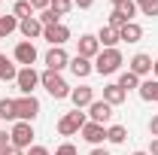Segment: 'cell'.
Listing matches in <instances>:
<instances>
[{
    "mask_svg": "<svg viewBox=\"0 0 158 155\" xmlns=\"http://www.w3.org/2000/svg\"><path fill=\"white\" fill-rule=\"evenodd\" d=\"M70 70H73V76H76V79H85V76L94 73V61L76 55V58H70Z\"/></svg>",
    "mask_w": 158,
    "mask_h": 155,
    "instance_id": "cell-15",
    "label": "cell"
},
{
    "mask_svg": "<svg viewBox=\"0 0 158 155\" xmlns=\"http://www.w3.org/2000/svg\"><path fill=\"white\" fill-rule=\"evenodd\" d=\"M152 73H155V79H158V58H155V64H152Z\"/></svg>",
    "mask_w": 158,
    "mask_h": 155,
    "instance_id": "cell-40",
    "label": "cell"
},
{
    "mask_svg": "<svg viewBox=\"0 0 158 155\" xmlns=\"http://www.w3.org/2000/svg\"><path fill=\"white\" fill-rule=\"evenodd\" d=\"M49 3H52V0H31V6L40 9V12H43V9H49Z\"/></svg>",
    "mask_w": 158,
    "mask_h": 155,
    "instance_id": "cell-33",
    "label": "cell"
},
{
    "mask_svg": "<svg viewBox=\"0 0 158 155\" xmlns=\"http://www.w3.org/2000/svg\"><path fill=\"white\" fill-rule=\"evenodd\" d=\"M40 85H43L49 94L55 97V100L70 97V85H67V82H64V76H61V73H55V70H43V73H40Z\"/></svg>",
    "mask_w": 158,
    "mask_h": 155,
    "instance_id": "cell-2",
    "label": "cell"
},
{
    "mask_svg": "<svg viewBox=\"0 0 158 155\" xmlns=\"http://www.w3.org/2000/svg\"><path fill=\"white\" fill-rule=\"evenodd\" d=\"M49 9H52L55 15H67V12L73 9V0H52V3H49Z\"/></svg>",
    "mask_w": 158,
    "mask_h": 155,
    "instance_id": "cell-29",
    "label": "cell"
},
{
    "mask_svg": "<svg viewBox=\"0 0 158 155\" xmlns=\"http://www.w3.org/2000/svg\"><path fill=\"white\" fill-rule=\"evenodd\" d=\"M149 155H158V137H152V146H149Z\"/></svg>",
    "mask_w": 158,
    "mask_h": 155,
    "instance_id": "cell-38",
    "label": "cell"
},
{
    "mask_svg": "<svg viewBox=\"0 0 158 155\" xmlns=\"http://www.w3.org/2000/svg\"><path fill=\"white\" fill-rule=\"evenodd\" d=\"M110 119H113V107H110L106 100H91V107H88V122L106 125Z\"/></svg>",
    "mask_w": 158,
    "mask_h": 155,
    "instance_id": "cell-10",
    "label": "cell"
},
{
    "mask_svg": "<svg viewBox=\"0 0 158 155\" xmlns=\"http://www.w3.org/2000/svg\"><path fill=\"white\" fill-rule=\"evenodd\" d=\"M98 43H100V49H116V43H122V40H118V31H116V27L103 24V27L98 31Z\"/></svg>",
    "mask_w": 158,
    "mask_h": 155,
    "instance_id": "cell-16",
    "label": "cell"
},
{
    "mask_svg": "<svg viewBox=\"0 0 158 155\" xmlns=\"http://www.w3.org/2000/svg\"><path fill=\"white\" fill-rule=\"evenodd\" d=\"M149 134H152V137H158V116H152V119H149Z\"/></svg>",
    "mask_w": 158,
    "mask_h": 155,
    "instance_id": "cell-34",
    "label": "cell"
},
{
    "mask_svg": "<svg viewBox=\"0 0 158 155\" xmlns=\"http://www.w3.org/2000/svg\"><path fill=\"white\" fill-rule=\"evenodd\" d=\"M140 97H143V100H149V103H152V100H158V79H146V82H140Z\"/></svg>",
    "mask_w": 158,
    "mask_h": 155,
    "instance_id": "cell-21",
    "label": "cell"
},
{
    "mask_svg": "<svg viewBox=\"0 0 158 155\" xmlns=\"http://www.w3.org/2000/svg\"><path fill=\"white\" fill-rule=\"evenodd\" d=\"M40 116V100L34 94H21L15 100V122H34Z\"/></svg>",
    "mask_w": 158,
    "mask_h": 155,
    "instance_id": "cell-5",
    "label": "cell"
},
{
    "mask_svg": "<svg viewBox=\"0 0 158 155\" xmlns=\"http://www.w3.org/2000/svg\"><path fill=\"white\" fill-rule=\"evenodd\" d=\"M0 119L3 122H15V100H9V97L0 100Z\"/></svg>",
    "mask_w": 158,
    "mask_h": 155,
    "instance_id": "cell-26",
    "label": "cell"
},
{
    "mask_svg": "<svg viewBox=\"0 0 158 155\" xmlns=\"http://www.w3.org/2000/svg\"><path fill=\"white\" fill-rule=\"evenodd\" d=\"M12 31H19V19L9 12V15H0V40L3 37H9Z\"/></svg>",
    "mask_w": 158,
    "mask_h": 155,
    "instance_id": "cell-24",
    "label": "cell"
},
{
    "mask_svg": "<svg viewBox=\"0 0 158 155\" xmlns=\"http://www.w3.org/2000/svg\"><path fill=\"white\" fill-rule=\"evenodd\" d=\"M43 40L46 43H52V46H64L67 40H70V27L67 24H52V27H43Z\"/></svg>",
    "mask_w": 158,
    "mask_h": 155,
    "instance_id": "cell-11",
    "label": "cell"
},
{
    "mask_svg": "<svg viewBox=\"0 0 158 155\" xmlns=\"http://www.w3.org/2000/svg\"><path fill=\"white\" fill-rule=\"evenodd\" d=\"M34 125L31 122H15L12 125V131H9V146H15V149H31L34 146Z\"/></svg>",
    "mask_w": 158,
    "mask_h": 155,
    "instance_id": "cell-3",
    "label": "cell"
},
{
    "mask_svg": "<svg viewBox=\"0 0 158 155\" xmlns=\"http://www.w3.org/2000/svg\"><path fill=\"white\" fill-rule=\"evenodd\" d=\"M19 31H21V37H24V40H37V37H43V24L37 21V15H34V19L19 21Z\"/></svg>",
    "mask_w": 158,
    "mask_h": 155,
    "instance_id": "cell-18",
    "label": "cell"
},
{
    "mask_svg": "<svg viewBox=\"0 0 158 155\" xmlns=\"http://www.w3.org/2000/svg\"><path fill=\"white\" fill-rule=\"evenodd\" d=\"M15 85H19L21 94H34V88L40 85V73L34 70V67H21L19 76H15Z\"/></svg>",
    "mask_w": 158,
    "mask_h": 155,
    "instance_id": "cell-7",
    "label": "cell"
},
{
    "mask_svg": "<svg viewBox=\"0 0 158 155\" xmlns=\"http://www.w3.org/2000/svg\"><path fill=\"white\" fill-rule=\"evenodd\" d=\"M0 155H24V149H15V146H6Z\"/></svg>",
    "mask_w": 158,
    "mask_h": 155,
    "instance_id": "cell-35",
    "label": "cell"
},
{
    "mask_svg": "<svg viewBox=\"0 0 158 155\" xmlns=\"http://www.w3.org/2000/svg\"><path fill=\"white\" fill-rule=\"evenodd\" d=\"M118 40H122V43H140V40H143V27H140L137 21H128V24L118 31Z\"/></svg>",
    "mask_w": 158,
    "mask_h": 155,
    "instance_id": "cell-19",
    "label": "cell"
},
{
    "mask_svg": "<svg viewBox=\"0 0 158 155\" xmlns=\"http://www.w3.org/2000/svg\"><path fill=\"white\" fill-rule=\"evenodd\" d=\"M122 64H125V58L118 49H100V55L94 58V70L100 76H113V73H118Z\"/></svg>",
    "mask_w": 158,
    "mask_h": 155,
    "instance_id": "cell-1",
    "label": "cell"
},
{
    "mask_svg": "<svg viewBox=\"0 0 158 155\" xmlns=\"http://www.w3.org/2000/svg\"><path fill=\"white\" fill-rule=\"evenodd\" d=\"M12 15H15L19 21L34 19V6H31V0H15V6H12Z\"/></svg>",
    "mask_w": 158,
    "mask_h": 155,
    "instance_id": "cell-22",
    "label": "cell"
},
{
    "mask_svg": "<svg viewBox=\"0 0 158 155\" xmlns=\"http://www.w3.org/2000/svg\"><path fill=\"white\" fill-rule=\"evenodd\" d=\"M152 64H155V61H152V55L137 52V55L131 58V67H128V70H131L134 76H146V73H152Z\"/></svg>",
    "mask_w": 158,
    "mask_h": 155,
    "instance_id": "cell-14",
    "label": "cell"
},
{
    "mask_svg": "<svg viewBox=\"0 0 158 155\" xmlns=\"http://www.w3.org/2000/svg\"><path fill=\"white\" fill-rule=\"evenodd\" d=\"M73 3H76L79 9H88V6H91V3H94V0H73Z\"/></svg>",
    "mask_w": 158,
    "mask_h": 155,
    "instance_id": "cell-37",
    "label": "cell"
},
{
    "mask_svg": "<svg viewBox=\"0 0 158 155\" xmlns=\"http://www.w3.org/2000/svg\"><path fill=\"white\" fill-rule=\"evenodd\" d=\"M76 43H79V52H76V55H82V58L94 61V58L100 55V43H98V37H94V34H82Z\"/></svg>",
    "mask_w": 158,
    "mask_h": 155,
    "instance_id": "cell-9",
    "label": "cell"
},
{
    "mask_svg": "<svg viewBox=\"0 0 158 155\" xmlns=\"http://www.w3.org/2000/svg\"><path fill=\"white\" fill-rule=\"evenodd\" d=\"M85 113L82 110H73V113H64V116L58 119V134L61 137H73V134H79L82 128H85Z\"/></svg>",
    "mask_w": 158,
    "mask_h": 155,
    "instance_id": "cell-4",
    "label": "cell"
},
{
    "mask_svg": "<svg viewBox=\"0 0 158 155\" xmlns=\"http://www.w3.org/2000/svg\"><path fill=\"white\" fill-rule=\"evenodd\" d=\"M134 3H137V9L143 15H152V19L158 15V0H134Z\"/></svg>",
    "mask_w": 158,
    "mask_h": 155,
    "instance_id": "cell-28",
    "label": "cell"
},
{
    "mask_svg": "<svg viewBox=\"0 0 158 155\" xmlns=\"http://www.w3.org/2000/svg\"><path fill=\"white\" fill-rule=\"evenodd\" d=\"M125 88H118V82H110V85H103V100L110 103V107H118V103H125Z\"/></svg>",
    "mask_w": 158,
    "mask_h": 155,
    "instance_id": "cell-17",
    "label": "cell"
},
{
    "mask_svg": "<svg viewBox=\"0 0 158 155\" xmlns=\"http://www.w3.org/2000/svg\"><path fill=\"white\" fill-rule=\"evenodd\" d=\"M79 134H82V140H85V143L100 146V143L106 140V128H103V125H98V122H85V128H82Z\"/></svg>",
    "mask_w": 158,
    "mask_h": 155,
    "instance_id": "cell-13",
    "label": "cell"
},
{
    "mask_svg": "<svg viewBox=\"0 0 158 155\" xmlns=\"http://www.w3.org/2000/svg\"><path fill=\"white\" fill-rule=\"evenodd\" d=\"M70 100L76 110H88L91 100H94V88L91 85H79V88H70Z\"/></svg>",
    "mask_w": 158,
    "mask_h": 155,
    "instance_id": "cell-12",
    "label": "cell"
},
{
    "mask_svg": "<svg viewBox=\"0 0 158 155\" xmlns=\"http://www.w3.org/2000/svg\"><path fill=\"white\" fill-rule=\"evenodd\" d=\"M55 155H76V146L73 143H61L58 149H55Z\"/></svg>",
    "mask_w": 158,
    "mask_h": 155,
    "instance_id": "cell-31",
    "label": "cell"
},
{
    "mask_svg": "<svg viewBox=\"0 0 158 155\" xmlns=\"http://www.w3.org/2000/svg\"><path fill=\"white\" fill-rule=\"evenodd\" d=\"M64 67H70V55H67L61 46H52V49L46 52V70H55V73H61Z\"/></svg>",
    "mask_w": 158,
    "mask_h": 155,
    "instance_id": "cell-8",
    "label": "cell"
},
{
    "mask_svg": "<svg viewBox=\"0 0 158 155\" xmlns=\"http://www.w3.org/2000/svg\"><path fill=\"white\" fill-rule=\"evenodd\" d=\"M88 155H110V152H106V149H100V146H94V149H91Z\"/></svg>",
    "mask_w": 158,
    "mask_h": 155,
    "instance_id": "cell-39",
    "label": "cell"
},
{
    "mask_svg": "<svg viewBox=\"0 0 158 155\" xmlns=\"http://www.w3.org/2000/svg\"><path fill=\"white\" fill-rule=\"evenodd\" d=\"M118 88H125V94H128L131 88H140V76H134L131 70H125V73L118 76Z\"/></svg>",
    "mask_w": 158,
    "mask_h": 155,
    "instance_id": "cell-25",
    "label": "cell"
},
{
    "mask_svg": "<svg viewBox=\"0 0 158 155\" xmlns=\"http://www.w3.org/2000/svg\"><path fill=\"white\" fill-rule=\"evenodd\" d=\"M116 3H122V0H113V6H116Z\"/></svg>",
    "mask_w": 158,
    "mask_h": 155,
    "instance_id": "cell-42",
    "label": "cell"
},
{
    "mask_svg": "<svg viewBox=\"0 0 158 155\" xmlns=\"http://www.w3.org/2000/svg\"><path fill=\"white\" fill-rule=\"evenodd\" d=\"M106 140H110V143H125V140H128V128H125V125H110V128H106Z\"/></svg>",
    "mask_w": 158,
    "mask_h": 155,
    "instance_id": "cell-23",
    "label": "cell"
},
{
    "mask_svg": "<svg viewBox=\"0 0 158 155\" xmlns=\"http://www.w3.org/2000/svg\"><path fill=\"white\" fill-rule=\"evenodd\" d=\"M37 21L43 24V27H52V24H58V21H61V15H55L52 9H43V12L37 15Z\"/></svg>",
    "mask_w": 158,
    "mask_h": 155,
    "instance_id": "cell-30",
    "label": "cell"
},
{
    "mask_svg": "<svg viewBox=\"0 0 158 155\" xmlns=\"http://www.w3.org/2000/svg\"><path fill=\"white\" fill-rule=\"evenodd\" d=\"M27 155H52V152H49L46 146H31V149H27Z\"/></svg>",
    "mask_w": 158,
    "mask_h": 155,
    "instance_id": "cell-32",
    "label": "cell"
},
{
    "mask_svg": "<svg viewBox=\"0 0 158 155\" xmlns=\"http://www.w3.org/2000/svg\"><path fill=\"white\" fill-rule=\"evenodd\" d=\"M15 76H19V70H15L12 58L0 55V82H15Z\"/></svg>",
    "mask_w": 158,
    "mask_h": 155,
    "instance_id": "cell-20",
    "label": "cell"
},
{
    "mask_svg": "<svg viewBox=\"0 0 158 155\" xmlns=\"http://www.w3.org/2000/svg\"><path fill=\"white\" fill-rule=\"evenodd\" d=\"M6 146H9V134H6V131H0V152H3Z\"/></svg>",
    "mask_w": 158,
    "mask_h": 155,
    "instance_id": "cell-36",
    "label": "cell"
},
{
    "mask_svg": "<svg viewBox=\"0 0 158 155\" xmlns=\"http://www.w3.org/2000/svg\"><path fill=\"white\" fill-rule=\"evenodd\" d=\"M12 61L21 64V67H34V61H37V46H34L31 40H21L19 46H15V52H12Z\"/></svg>",
    "mask_w": 158,
    "mask_h": 155,
    "instance_id": "cell-6",
    "label": "cell"
},
{
    "mask_svg": "<svg viewBox=\"0 0 158 155\" xmlns=\"http://www.w3.org/2000/svg\"><path fill=\"white\" fill-rule=\"evenodd\" d=\"M116 12H122L128 21H134V15H137V3H134V0H122V3H116Z\"/></svg>",
    "mask_w": 158,
    "mask_h": 155,
    "instance_id": "cell-27",
    "label": "cell"
},
{
    "mask_svg": "<svg viewBox=\"0 0 158 155\" xmlns=\"http://www.w3.org/2000/svg\"><path fill=\"white\" fill-rule=\"evenodd\" d=\"M134 155H149V152H134Z\"/></svg>",
    "mask_w": 158,
    "mask_h": 155,
    "instance_id": "cell-41",
    "label": "cell"
}]
</instances>
